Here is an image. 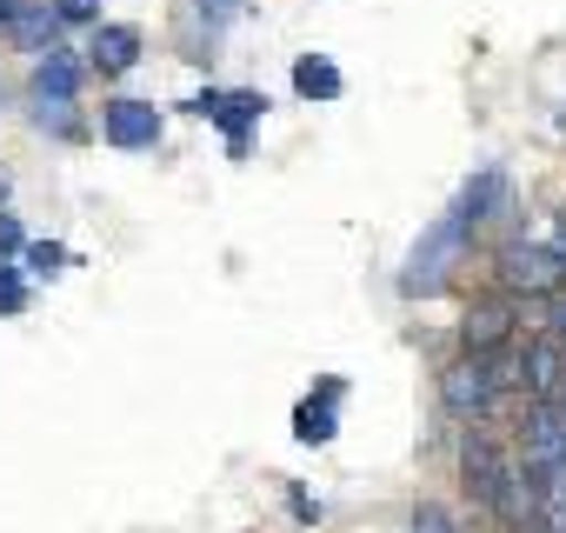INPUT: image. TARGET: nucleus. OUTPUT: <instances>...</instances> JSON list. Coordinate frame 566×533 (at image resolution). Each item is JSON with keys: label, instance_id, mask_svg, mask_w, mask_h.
<instances>
[{"label": "nucleus", "instance_id": "f257e3e1", "mask_svg": "<svg viewBox=\"0 0 566 533\" xmlns=\"http://www.w3.org/2000/svg\"><path fill=\"white\" fill-rule=\"evenodd\" d=\"M460 247H467V227L447 213V220H440V227H427V240L413 247L400 288H407V294H440V288H447V266L460 260Z\"/></svg>", "mask_w": 566, "mask_h": 533}, {"label": "nucleus", "instance_id": "f03ea898", "mask_svg": "<svg viewBox=\"0 0 566 533\" xmlns=\"http://www.w3.org/2000/svg\"><path fill=\"white\" fill-rule=\"evenodd\" d=\"M460 467H467V487L486 500V506H520L513 500V487H520V473H513V460L500 453V440L493 433H467V447H460Z\"/></svg>", "mask_w": 566, "mask_h": 533}, {"label": "nucleus", "instance_id": "7ed1b4c3", "mask_svg": "<svg viewBox=\"0 0 566 533\" xmlns=\"http://www.w3.org/2000/svg\"><path fill=\"white\" fill-rule=\"evenodd\" d=\"M500 281H506L513 294H559V288H566V253H559V247H526V240H513V247L500 253Z\"/></svg>", "mask_w": 566, "mask_h": 533}, {"label": "nucleus", "instance_id": "20e7f679", "mask_svg": "<svg viewBox=\"0 0 566 533\" xmlns=\"http://www.w3.org/2000/svg\"><path fill=\"white\" fill-rule=\"evenodd\" d=\"M500 387H506V380H500V367H493L486 354L460 360V367H453V374L440 380V394H447V407H453L460 420H480V414H486V407L500 400Z\"/></svg>", "mask_w": 566, "mask_h": 533}, {"label": "nucleus", "instance_id": "39448f33", "mask_svg": "<svg viewBox=\"0 0 566 533\" xmlns=\"http://www.w3.org/2000/svg\"><path fill=\"white\" fill-rule=\"evenodd\" d=\"M513 380H526L539 400H559L566 394V347L553 341V334H539V341H526V354H520V367H513Z\"/></svg>", "mask_w": 566, "mask_h": 533}, {"label": "nucleus", "instance_id": "423d86ee", "mask_svg": "<svg viewBox=\"0 0 566 533\" xmlns=\"http://www.w3.org/2000/svg\"><path fill=\"white\" fill-rule=\"evenodd\" d=\"M107 140L114 147H154L160 140V114L147 101H114L107 107Z\"/></svg>", "mask_w": 566, "mask_h": 533}, {"label": "nucleus", "instance_id": "0eeeda50", "mask_svg": "<svg viewBox=\"0 0 566 533\" xmlns=\"http://www.w3.org/2000/svg\"><path fill=\"white\" fill-rule=\"evenodd\" d=\"M134 61H140V34L134 28H101L94 34V67L101 74H127Z\"/></svg>", "mask_w": 566, "mask_h": 533}, {"label": "nucleus", "instance_id": "6e6552de", "mask_svg": "<svg viewBox=\"0 0 566 533\" xmlns=\"http://www.w3.org/2000/svg\"><path fill=\"white\" fill-rule=\"evenodd\" d=\"M74 87H81V67L48 48V61L34 67V101H74Z\"/></svg>", "mask_w": 566, "mask_h": 533}, {"label": "nucleus", "instance_id": "1a4fd4ad", "mask_svg": "<svg viewBox=\"0 0 566 533\" xmlns=\"http://www.w3.org/2000/svg\"><path fill=\"white\" fill-rule=\"evenodd\" d=\"M294 87H301L307 101H334V94H340V67H334L327 54H301V61H294Z\"/></svg>", "mask_w": 566, "mask_h": 533}, {"label": "nucleus", "instance_id": "9d476101", "mask_svg": "<svg viewBox=\"0 0 566 533\" xmlns=\"http://www.w3.org/2000/svg\"><path fill=\"white\" fill-rule=\"evenodd\" d=\"M500 341H513L506 307H473V314H467V347H473V354H493Z\"/></svg>", "mask_w": 566, "mask_h": 533}, {"label": "nucleus", "instance_id": "9b49d317", "mask_svg": "<svg viewBox=\"0 0 566 533\" xmlns=\"http://www.w3.org/2000/svg\"><path fill=\"white\" fill-rule=\"evenodd\" d=\"M334 400H340V387L327 380V400H321V407L307 400V407L294 414V427H301V440H314V447H321V440H334Z\"/></svg>", "mask_w": 566, "mask_h": 533}, {"label": "nucleus", "instance_id": "f8f14e48", "mask_svg": "<svg viewBox=\"0 0 566 533\" xmlns=\"http://www.w3.org/2000/svg\"><path fill=\"white\" fill-rule=\"evenodd\" d=\"M14 34L28 41V48H54V34H61V14H48V8H14Z\"/></svg>", "mask_w": 566, "mask_h": 533}, {"label": "nucleus", "instance_id": "ddd939ff", "mask_svg": "<svg viewBox=\"0 0 566 533\" xmlns=\"http://www.w3.org/2000/svg\"><path fill=\"white\" fill-rule=\"evenodd\" d=\"M28 307V281H21V266L0 260V314H21Z\"/></svg>", "mask_w": 566, "mask_h": 533}, {"label": "nucleus", "instance_id": "4468645a", "mask_svg": "<svg viewBox=\"0 0 566 533\" xmlns=\"http://www.w3.org/2000/svg\"><path fill=\"white\" fill-rule=\"evenodd\" d=\"M28 260L41 266V274H61V260H67V253H61L54 240H34V247H28Z\"/></svg>", "mask_w": 566, "mask_h": 533}, {"label": "nucleus", "instance_id": "2eb2a0df", "mask_svg": "<svg viewBox=\"0 0 566 533\" xmlns=\"http://www.w3.org/2000/svg\"><path fill=\"white\" fill-rule=\"evenodd\" d=\"M413 533H453L447 506H420V513H413Z\"/></svg>", "mask_w": 566, "mask_h": 533}, {"label": "nucleus", "instance_id": "dca6fc26", "mask_svg": "<svg viewBox=\"0 0 566 533\" xmlns=\"http://www.w3.org/2000/svg\"><path fill=\"white\" fill-rule=\"evenodd\" d=\"M54 14H61V21H94L101 0H54Z\"/></svg>", "mask_w": 566, "mask_h": 533}, {"label": "nucleus", "instance_id": "f3484780", "mask_svg": "<svg viewBox=\"0 0 566 533\" xmlns=\"http://www.w3.org/2000/svg\"><path fill=\"white\" fill-rule=\"evenodd\" d=\"M21 247V220L14 213H0V253H14Z\"/></svg>", "mask_w": 566, "mask_h": 533}, {"label": "nucleus", "instance_id": "a211bd4d", "mask_svg": "<svg viewBox=\"0 0 566 533\" xmlns=\"http://www.w3.org/2000/svg\"><path fill=\"white\" fill-rule=\"evenodd\" d=\"M0 21H14V0H0Z\"/></svg>", "mask_w": 566, "mask_h": 533}, {"label": "nucleus", "instance_id": "6ab92c4d", "mask_svg": "<svg viewBox=\"0 0 566 533\" xmlns=\"http://www.w3.org/2000/svg\"><path fill=\"white\" fill-rule=\"evenodd\" d=\"M559 347H566V314H559Z\"/></svg>", "mask_w": 566, "mask_h": 533}, {"label": "nucleus", "instance_id": "aec40b11", "mask_svg": "<svg viewBox=\"0 0 566 533\" xmlns=\"http://www.w3.org/2000/svg\"><path fill=\"white\" fill-rule=\"evenodd\" d=\"M0 194H8V174H0Z\"/></svg>", "mask_w": 566, "mask_h": 533}]
</instances>
